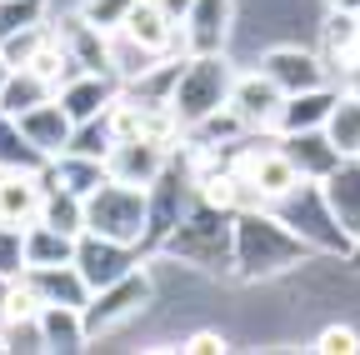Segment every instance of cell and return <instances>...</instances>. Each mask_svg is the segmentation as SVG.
Here are the masks:
<instances>
[{"label": "cell", "mask_w": 360, "mask_h": 355, "mask_svg": "<svg viewBox=\"0 0 360 355\" xmlns=\"http://www.w3.org/2000/svg\"><path fill=\"white\" fill-rule=\"evenodd\" d=\"M40 220H45V226H56V231H65V235H80V231H85V200H80V195H70V191L45 186Z\"/></svg>", "instance_id": "83f0119b"}, {"label": "cell", "mask_w": 360, "mask_h": 355, "mask_svg": "<svg viewBox=\"0 0 360 355\" xmlns=\"http://www.w3.org/2000/svg\"><path fill=\"white\" fill-rule=\"evenodd\" d=\"M56 35H60L65 56L75 60V70H85V75H110V35H105V30H96L85 15H65Z\"/></svg>", "instance_id": "9a60e30c"}, {"label": "cell", "mask_w": 360, "mask_h": 355, "mask_svg": "<svg viewBox=\"0 0 360 355\" xmlns=\"http://www.w3.org/2000/svg\"><path fill=\"white\" fill-rule=\"evenodd\" d=\"M85 231L125 240V245L141 250V240H146V191L125 186V181H101L85 195Z\"/></svg>", "instance_id": "8992f818"}, {"label": "cell", "mask_w": 360, "mask_h": 355, "mask_svg": "<svg viewBox=\"0 0 360 355\" xmlns=\"http://www.w3.org/2000/svg\"><path fill=\"white\" fill-rule=\"evenodd\" d=\"M15 125H20V136L51 160V155H60V150H70V136H75V120L65 115V105L51 96L45 105H35V110H25V115H15Z\"/></svg>", "instance_id": "5bb4252c"}, {"label": "cell", "mask_w": 360, "mask_h": 355, "mask_svg": "<svg viewBox=\"0 0 360 355\" xmlns=\"http://www.w3.org/2000/svg\"><path fill=\"white\" fill-rule=\"evenodd\" d=\"M265 210H276L315 255H350V245H355V240L340 231V220L330 215V205H326V195H321V181H300L290 195L270 200Z\"/></svg>", "instance_id": "5b68a950"}, {"label": "cell", "mask_w": 360, "mask_h": 355, "mask_svg": "<svg viewBox=\"0 0 360 355\" xmlns=\"http://www.w3.org/2000/svg\"><path fill=\"white\" fill-rule=\"evenodd\" d=\"M70 150L105 160V150H110V125H105V115H96V120H80V125H75V136H70Z\"/></svg>", "instance_id": "1f68e13d"}, {"label": "cell", "mask_w": 360, "mask_h": 355, "mask_svg": "<svg viewBox=\"0 0 360 355\" xmlns=\"http://www.w3.org/2000/svg\"><path fill=\"white\" fill-rule=\"evenodd\" d=\"M345 80H350V85H345V91H350V96H360V65H355V70H350Z\"/></svg>", "instance_id": "d590c367"}, {"label": "cell", "mask_w": 360, "mask_h": 355, "mask_svg": "<svg viewBox=\"0 0 360 355\" xmlns=\"http://www.w3.org/2000/svg\"><path fill=\"white\" fill-rule=\"evenodd\" d=\"M310 255H315V250L285 226L276 210H265V205L236 210V276H240V280L265 285V280L295 276Z\"/></svg>", "instance_id": "6da1fadb"}, {"label": "cell", "mask_w": 360, "mask_h": 355, "mask_svg": "<svg viewBox=\"0 0 360 355\" xmlns=\"http://www.w3.org/2000/svg\"><path fill=\"white\" fill-rule=\"evenodd\" d=\"M225 105L240 115L245 130H270V136H276V115H281V105H285V91H281L265 70H250V75H236L231 101H225Z\"/></svg>", "instance_id": "8fae6325"}, {"label": "cell", "mask_w": 360, "mask_h": 355, "mask_svg": "<svg viewBox=\"0 0 360 355\" xmlns=\"http://www.w3.org/2000/svg\"><path fill=\"white\" fill-rule=\"evenodd\" d=\"M45 205V181L40 170H6L0 165V220L6 226H30Z\"/></svg>", "instance_id": "e0dca14e"}, {"label": "cell", "mask_w": 360, "mask_h": 355, "mask_svg": "<svg viewBox=\"0 0 360 355\" xmlns=\"http://www.w3.org/2000/svg\"><path fill=\"white\" fill-rule=\"evenodd\" d=\"M321 130H326V136H330V146H335L340 155H360V96H350V91H340Z\"/></svg>", "instance_id": "484cf974"}, {"label": "cell", "mask_w": 360, "mask_h": 355, "mask_svg": "<svg viewBox=\"0 0 360 355\" xmlns=\"http://www.w3.org/2000/svg\"><path fill=\"white\" fill-rule=\"evenodd\" d=\"M236 60L231 51H210V56H180V70H175V85H170V115L180 120V136L191 125H200L205 115L225 110L231 101V85H236Z\"/></svg>", "instance_id": "3957f363"}, {"label": "cell", "mask_w": 360, "mask_h": 355, "mask_svg": "<svg viewBox=\"0 0 360 355\" xmlns=\"http://www.w3.org/2000/svg\"><path fill=\"white\" fill-rule=\"evenodd\" d=\"M141 265V250L125 245V240H110V235H96V231H80L75 235V271L90 290H101L110 280H120L125 271Z\"/></svg>", "instance_id": "52a82bcc"}, {"label": "cell", "mask_w": 360, "mask_h": 355, "mask_svg": "<svg viewBox=\"0 0 360 355\" xmlns=\"http://www.w3.org/2000/svg\"><path fill=\"white\" fill-rule=\"evenodd\" d=\"M25 280L35 285L40 305H75V310H85V300H90V285L80 280L75 260L70 265H45V271H25Z\"/></svg>", "instance_id": "44dd1931"}, {"label": "cell", "mask_w": 360, "mask_h": 355, "mask_svg": "<svg viewBox=\"0 0 360 355\" xmlns=\"http://www.w3.org/2000/svg\"><path fill=\"white\" fill-rule=\"evenodd\" d=\"M310 350H321V355H355L360 350V330L350 321H335V325H326L321 335L310 340Z\"/></svg>", "instance_id": "836d02e7"}, {"label": "cell", "mask_w": 360, "mask_h": 355, "mask_svg": "<svg viewBox=\"0 0 360 355\" xmlns=\"http://www.w3.org/2000/svg\"><path fill=\"white\" fill-rule=\"evenodd\" d=\"M170 165V146L160 141H110L105 150V175L110 181H125V186H155V175Z\"/></svg>", "instance_id": "7c38bea8"}, {"label": "cell", "mask_w": 360, "mask_h": 355, "mask_svg": "<svg viewBox=\"0 0 360 355\" xmlns=\"http://www.w3.org/2000/svg\"><path fill=\"white\" fill-rule=\"evenodd\" d=\"M315 51H321L330 75H350L360 65V11L326 6L321 25H315Z\"/></svg>", "instance_id": "30bf717a"}, {"label": "cell", "mask_w": 360, "mask_h": 355, "mask_svg": "<svg viewBox=\"0 0 360 355\" xmlns=\"http://www.w3.org/2000/svg\"><path fill=\"white\" fill-rule=\"evenodd\" d=\"M56 96V85L51 80H40L35 70H11L6 75V91H0V110H6V115H25V110H35V105H45V101H51Z\"/></svg>", "instance_id": "d4e9b609"}, {"label": "cell", "mask_w": 360, "mask_h": 355, "mask_svg": "<svg viewBox=\"0 0 360 355\" xmlns=\"http://www.w3.org/2000/svg\"><path fill=\"white\" fill-rule=\"evenodd\" d=\"M281 146H285V155L295 160L300 181H326V175L345 160V155L330 146L326 130H295V136H281Z\"/></svg>", "instance_id": "d6986e66"}, {"label": "cell", "mask_w": 360, "mask_h": 355, "mask_svg": "<svg viewBox=\"0 0 360 355\" xmlns=\"http://www.w3.org/2000/svg\"><path fill=\"white\" fill-rule=\"evenodd\" d=\"M40 345L45 350H85V321L75 305H40Z\"/></svg>", "instance_id": "603a6c76"}, {"label": "cell", "mask_w": 360, "mask_h": 355, "mask_svg": "<svg viewBox=\"0 0 360 355\" xmlns=\"http://www.w3.org/2000/svg\"><path fill=\"white\" fill-rule=\"evenodd\" d=\"M326 6H340V11H360V0H326Z\"/></svg>", "instance_id": "8d00e7d4"}, {"label": "cell", "mask_w": 360, "mask_h": 355, "mask_svg": "<svg viewBox=\"0 0 360 355\" xmlns=\"http://www.w3.org/2000/svg\"><path fill=\"white\" fill-rule=\"evenodd\" d=\"M160 60H170V56H155V51L141 46V40H130L125 30H110V75L120 85H135L146 70H155Z\"/></svg>", "instance_id": "cb8c5ba5"}, {"label": "cell", "mask_w": 360, "mask_h": 355, "mask_svg": "<svg viewBox=\"0 0 360 355\" xmlns=\"http://www.w3.org/2000/svg\"><path fill=\"white\" fill-rule=\"evenodd\" d=\"M150 305H155V276L135 265V271H125L120 280L90 290V300H85V310H80L85 335L101 345V340H110V335L125 330V325H141V316H146Z\"/></svg>", "instance_id": "277c9868"}, {"label": "cell", "mask_w": 360, "mask_h": 355, "mask_svg": "<svg viewBox=\"0 0 360 355\" xmlns=\"http://www.w3.org/2000/svg\"><path fill=\"white\" fill-rule=\"evenodd\" d=\"M260 70L276 80L285 96H295V91H315V85H330V70H326L321 51L300 46V40H281V46H265Z\"/></svg>", "instance_id": "9c48e42d"}, {"label": "cell", "mask_w": 360, "mask_h": 355, "mask_svg": "<svg viewBox=\"0 0 360 355\" xmlns=\"http://www.w3.org/2000/svg\"><path fill=\"white\" fill-rule=\"evenodd\" d=\"M45 30H51V25H25V30H15V35L0 40V56H6V65H11V70H20V65L35 56V46L45 40Z\"/></svg>", "instance_id": "d6a6232c"}, {"label": "cell", "mask_w": 360, "mask_h": 355, "mask_svg": "<svg viewBox=\"0 0 360 355\" xmlns=\"http://www.w3.org/2000/svg\"><path fill=\"white\" fill-rule=\"evenodd\" d=\"M6 75H11V65H6V56H0V91H6Z\"/></svg>", "instance_id": "74e56055"}, {"label": "cell", "mask_w": 360, "mask_h": 355, "mask_svg": "<svg viewBox=\"0 0 360 355\" xmlns=\"http://www.w3.org/2000/svg\"><path fill=\"white\" fill-rule=\"evenodd\" d=\"M231 35H236V0H191L186 15H180L186 56L231 51Z\"/></svg>", "instance_id": "ba28073f"}, {"label": "cell", "mask_w": 360, "mask_h": 355, "mask_svg": "<svg viewBox=\"0 0 360 355\" xmlns=\"http://www.w3.org/2000/svg\"><path fill=\"white\" fill-rule=\"evenodd\" d=\"M180 350H191V355H215V350H231V340H225L220 330H195V335H186V345Z\"/></svg>", "instance_id": "e575fe53"}, {"label": "cell", "mask_w": 360, "mask_h": 355, "mask_svg": "<svg viewBox=\"0 0 360 355\" xmlns=\"http://www.w3.org/2000/svg\"><path fill=\"white\" fill-rule=\"evenodd\" d=\"M75 260V235L30 220L25 226V271H45V265H70Z\"/></svg>", "instance_id": "7402d4cb"}, {"label": "cell", "mask_w": 360, "mask_h": 355, "mask_svg": "<svg viewBox=\"0 0 360 355\" xmlns=\"http://www.w3.org/2000/svg\"><path fill=\"white\" fill-rule=\"evenodd\" d=\"M321 195L330 205V215L340 220V231L350 240H360V155H345L326 181H321Z\"/></svg>", "instance_id": "2e32d148"}, {"label": "cell", "mask_w": 360, "mask_h": 355, "mask_svg": "<svg viewBox=\"0 0 360 355\" xmlns=\"http://www.w3.org/2000/svg\"><path fill=\"white\" fill-rule=\"evenodd\" d=\"M120 30H125L130 40H141L146 51H155V56H186V40H180V20L160 6V0H135Z\"/></svg>", "instance_id": "4fadbf2b"}, {"label": "cell", "mask_w": 360, "mask_h": 355, "mask_svg": "<svg viewBox=\"0 0 360 355\" xmlns=\"http://www.w3.org/2000/svg\"><path fill=\"white\" fill-rule=\"evenodd\" d=\"M40 15H45V0H0V40L25 25H40Z\"/></svg>", "instance_id": "4dcf8cb0"}, {"label": "cell", "mask_w": 360, "mask_h": 355, "mask_svg": "<svg viewBox=\"0 0 360 355\" xmlns=\"http://www.w3.org/2000/svg\"><path fill=\"white\" fill-rule=\"evenodd\" d=\"M0 165L6 170H45V155L20 136L15 115H6V110H0Z\"/></svg>", "instance_id": "4316f807"}, {"label": "cell", "mask_w": 360, "mask_h": 355, "mask_svg": "<svg viewBox=\"0 0 360 355\" xmlns=\"http://www.w3.org/2000/svg\"><path fill=\"white\" fill-rule=\"evenodd\" d=\"M160 255H170L195 276H236V215L195 195L180 226L160 240Z\"/></svg>", "instance_id": "7a4b0ae2"}, {"label": "cell", "mask_w": 360, "mask_h": 355, "mask_svg": "<svg viewBox=\"0 0 360 355\" xmlns=\"http://www.w3.org/2000/svg\"><path fill=\"white\" fill-rule=\"evenodd\" d=\"M130 6H135V0H80L75 15H85L96 30H105V35H110V30H120V25H125Z\"/></svg>", "instance_id": "f546056e"}, {"label": "cell", "mask_w": 360, "mask_h": 355, "mask_svg": "<svg viewBox=\"0 0 360 355\" xmlns=\"http://www.w3.org/2000/svg\"><path fill=\"white\" fill-rule=\"evenodd\" d=\"M335 85H315V91H295L285 96L281 115H276V136H295V130H321L330 105H335Z\"/></svg>", "instance_id": "ffe728a7"}, {"label": "cell", "mask_w": 360, "mask_h": 355, "mask_svg": "<svg viewBox=\"0 0 360 355\" xmlns=\"http://www.w3.org/2000/svg\"><path fill=\"white\" fill-rule=\"evenodd\" d=\"M25 276V226H6L0 220V280Z\"/></svg>", "instance_id": "f1b7e54d"}, {"label": "cell", "mask_w": 360, "mask_h": 355, "mask_svg": "<svg viewBox=\"0 0 360 355\" xmlns=\"http://www.w3.org/2000/svg\"><path fill=\"white\" fill-rule=\"evenodd\" d=\"M120 96V80L115 75H70L60 91H56V101L65 105V115L80 125V120H96V115H105L110 110V101Z\"/></svg>", "instance_id": "ac0fdd59"}]
</instances>
